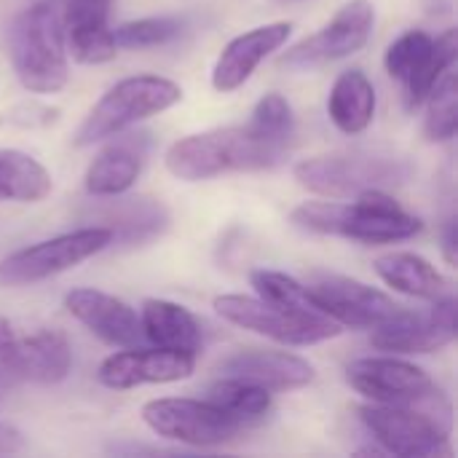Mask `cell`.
I'll use <instances>...</instances> for the list:
<instances>
[{
	"label": "cell",
	"instance_id": "cell-1",
	"mask_svg": "<svg viewBox=\"0 0 458 458\" xmlns=\"http://www.w3.org/2000/svg\"><path fill=\"white\" fill-rule=\"evenodd\" d=\"M293 223L322 236H341L362 244H394L421 233L424 223L405 212L386 191H365L352 201L325 199L293 209Z\"/></svg>",
	"mask_w": 458,
	"mask_h": 458
},
{
	"label": "cell",
	"instance_id": "cell-2",
	"mask_svg": "<svg viewBox=\"0 0 458 458\" xmlns=\"http://www.w3.org/2000/svg\"><path fill=\"white\" fill-rule=\"evenodd\" d=\"M287 148L255 137L247 126L188 134L164 156L166 169L185 182L215 180L231 172H266L284 161Z\"/></svg>",
	"mask_w": 458,
	"mask_h": 458
},
{
	"label": "cell",
	"instance_id": "cell-3",
	"mask_svg": "<svg viewBox=\"0 0 458 458\" xmlns=\"http://www.w3.org/2000/svg\"><path fill=\"white\" fill-rule=\"evenodd\" d=\"M8 59L30 94H56L67 86V48L56 3L40 0L13 16L8 27Z\"/></svg>",
	"mask_w": 458,
	"mask_h": 458
},
{
	"label": "cell",
	"instance_id": "cell-4",
	"mask_svg": "<svg viewBox=\"0 0 458 458\" xmlns=\"http://www.w3.org/2000/svg\"><path fill=\"white\" fill-rule=\"evenodd\" d=\"M182 99V89L164 75H131L110 86L99 102L89 110L78 131L72 134L75 148H91L126 129L161 115Z\"/></svg>",
	"mask_w": 458,
	"mask_h": 458
},
{
	"label": "cell",
	"instance_id": "cell-5",
	"mask_svg": "<svg viewBox=\"0 0 458 458\" xmlns=\"http://www.w3.org/2000/svg\"><path fill=\"white\" fill-rule=\"evenodd\" d=\"M293 177L298 185L322 199H354L365 191H386L411 177V164L378 153H333L314 156L295 164Z\"/></svg>",
	"mask_w": 458,
	"mask_h": 458
},
{
	"label": "cell",
	"instance_id": "cell-6",
	"mask_svg": "<svg viewBox=\"0 0 458 458\" xmlns=\"http://www.w3.org/2000/svg\"><path fill=\"white\" fill-rule=\"evenodd\" d=\"M110 244H113V233L105 225H89L30 244L0 260V287L38 284L43 279H51L56 274H64L86 263L89 258L99 255Z\"/></svg>",
	"mask_w": 458,
	"mask_h": 458
},
{
	"label": "cell",
	"instance_id": "cell-7",
	"mask_svg": "<svg viewBox=\"0 0 458 458\" xmlns=\"http://www.w3.org/2000/svg\"><path fill=\"white\" fill-rule=\"evenodd\" d=\"M145 427L172 443L193 445V448H215L233 443L247 424L228 416L209 400L191 397H161L142 405Z\"/></svg>",
	"mask_w": 458,
	"mask_h": 458
},
{
	"label": "cell",
	"instance_id": "cell-8",
	"mask_svg": "<svg viewBox=\"0 0 458 458\" xmlns=\"http://www.w3.org/2000/svg\"><path fill=\"white\" fill-rule=\"evenodd\" d=\"M215 311L250 333H258L263 338H271L282 346H314L330 338H338L344 327L330 319H306L298 314H290L263 298L250 295H217Z\"/></svg>",
	"mask_w": 458,
	"mask_h": 458
},
{
	"label": "cell",
	"instance_id": "cell-9",
	"mask_svg": "<svg viewBox=\"0 0 458 458\" xmlns=\"http://www.w3.org/2000/svg\"><path fill=\"white\" fill-rule=\"evenodd\" d=\"M365 429L373 435L378 448L389 456L400 458H437L451 456L448 437L443 427L419 413L411 405H384L368 403L360 408Z\"/></svg>",
	"mask_w": 458,
	"mask_h": 458
},
{
	"label": "cell",
	"instance_id": "cell-10",
	"mask_svg": "<svg viewBox=\"0 0 458 458\" xmlns=\"http://www.w3.org/2000/svg\"><path fill=\"white\" fill-rule=\"evenodd\" d=\"M373 24H376L373 5L368 0H352L319 32L309 35L306 40L295 43L290 51H284L279 56V67L303 72V70H314L327 62L352 56L360 48H365V43L370 40Z\"/></svg>",
	"mask_w": 458,
	"mask_h": 458
},
{
	"label": "cell",
	"instance_id": "cell-11",
	"mask_svg": "<svg viewBox=\"0 0 458 458\" xmlns=\"http://www.w3.org/2000/svg\"><path fill=\"white\" fill-rule=\"evenodd\" d=\"M456 341V298H435L424 311H408L405 306L370 330V344L386 354H435Z\"/></svg>",
	"mask_w": 458,
	"mask_h": 458
},
{
	"label": "cell",
	"instance_id": "cell-12",
	"mask_svg": "<svg viewBox=\"0 0 458 458\" xmlns=\"http://www.w3.org/2000/svg\"><path fill=\"white\" fill-rule=\"evenodd\" d=\"M306 287L333 322L352 330H373L403 309L386 293L341 274H317Z\"/></svg>",
	"mask_w": 458,
	"mask_h": 458
},
{
	"label": "cell",
	"instance_id": "cell-13",
	"mask_svg": "<svg viewBox=\"0 0 458 458\" xmlns=\"http://www.w3.org/2000/svg\"><path fill=\"white\" fill-rule=\"evenodd\" d=\"M196 370V354L174 352V349H137L129 346L123 352L110 354L99 370L97 381L107 389L126 392L145 384H177L191 378Z\"/></svg>",
	"mask_w": 458,
	"mask_h": 458
},
{
	"label": "cell",
	"instance_id": "cell-14",
	"mask_svg": "<svg viewBox=\"0 0 458 458\" xmlns=\"http://www.w3.org/2000/svg\"><path fill=\"white\" fill-rule=\"evenodd\" d=\"M346 381L357 394L384 405H405L435 384L424 368L405 362L394 354L365 357L352 362L346 368Z\"/></svg>",
	"mask_w": 458,
	"mask_h": 458
},
{
	"label": "cell",
	"instance_id": "cell-15",
	"mask_svg": "<svg viewBox=\"0 0 458 458\" xmlns=\"http://www.w3.org/2000/svg\"><path fill=\"white\" fill-rule=\"evenodd\" d=\"M64 309L94 338L113 349H129L142 341L140 314L115 295L94 287H75L64 295Z\"/></svg>",
	"mask_w": 458,
	"mask_h": 458
},
{
	"label": "cell",
	"instance_id": "cell-16",
	"mask_svg": "<svg viewBox=\"0 0 458 458\" xmlns=\"http://www.w3.org/2000/svg\"><path fill=\"white\" fill-rule=\"evenodd\" d=\"M290 35H293L290 21H271L236 35L233 40L225 43V48L220 51L212 67V86L220 94H231L242 89L260 67V62H266L274 51H279L290 40Z\"/></svg>",
	"mask_w": 458,
	"mask_h": 458
},
{
	"label": "cell",
	"instance_id": "cell-17",
	"mask_svg": "<svg viewBox=\"0 0 458 458\" xmlns=\"http://www.w3.org/2000/svg\"><path fill=\"white\" fill-rule=\"evenodd\" d=\"M223 376L250 381L255 386L274 392H295L314 381V368L298 354L274 349H239L228 354L220 368Z\"/></svg>",
	"mask_w": 458,
	"mask_h": 458
},
{
	"label": "cell",
	"instance_id": "cell-18",
	"mask_svg": "<svg viewBox=\"0 0 458 458\" xmlns=\"http://www.w3.org/2000/svg\"><path fill=\"white\" fill-rule=\"evenodd\" d=\"M110 201L105 207H97V217L110 228L113 244L123 247H140L153 239H158L169 228V212L164 204L153 199H121L107 196Z\"/></svg>",
	"mask_w": 458,
	"mask_h": 458
},
{
	"label": "cell",
	"instance_id": "cell-19",
	"mask_svg": "<svg viewBox=\"0 0 458 458\" xmlns=\"http://www.w3.org/2000/svg\"><path fill=\"white\" fill-rule=\"evenodd\" d=\"M72 352L59 330H35L16 341V376L19 381L54 386L70 376Z\"/></svg>",
	"mask_w": 458,
	"mask_h": 458
},
{
	"label": "cell",
	"instance_id": "cell-20",
	"mask_svg": "<svg viewBox=\"0 0 458 458\" xmlns=\"http://www.w3.org/2000/svg\"><path fill=\"white\" fill-rule=\"evenodd\" d=\"M140 327H142V338L158 349L199 354L204 344L199 319L185 306L172 301L148 298L140 309Z\"/></svg>",
	"mask_w": 458,
	"mask_h": 458
},
{
	"label": "cell",
	"instance_id": "cell-21",
	"mask_svg": "<svg viewBox=\"0 0 458 458\" xmlns=\"http://www.w3.org/2000/svg\"><path fill=\"white\" fill-rule=\"evenodd\" d=\"M376 86L362 70H344L330 94H327V115L333 126L344 134H362L376 118Z\"/></svg>",
	"mask_w": 458,
	"mask_h": 458
},
{
	"label": "cell",
	"instance_id": "cell-22",
	"mask_svg": "<svg viewBox=\"0 0 458 458\" xmlns=\"http://www.w3.org/2000/svg\"><path fill=\"white\" fill-rule=\"evenodd\" d=\"M107 145L94 156L83 174L86 193L94 199H107V196H123L126 191L134 188L140 172H142V153L137 150L134 142L123 140H105Z\"/></svg>",
	"mask_w": 458,
	"mask_h": 458
},
{
	"label": "cell",
	"instance_id": "cell-23",
	"mask_svg": "<svg viewBox=\"0 0 458 458\" xmlns=\"http://www.w3.org/2000/svg\"><path fill=\"white\" fill-rule=\"evenodd\" d=\"M386 287L419 301H435L448 293V279L416 252H386L373 263Z\"/></svg>",
	"mask_w": 458,
	"mask_h": 458
},
{
	"label": "cell",
	"instance_id": "cell-24",
	"mask_svg": "<svg viewBox=\"0 0 458 458\" xmlns=\"http://www.w3.org/2000/svg\"><path fill=\"white\" fill-rule=\"evenodd\" d=\"M54 188L48 169L24 150L0 148V201L38 204Z\"/></svg>",
	"mask_w": 458,
	"mask_h": 458
},
{
	"label": "cell",
	"instance_id": "cell-25",
	"mask_svg": "<svg viewBox=\"0 0 458 458\" xmlns=\"http://www.w3.org/2000/svg\"><path fill=\"white\" fill-rule=\"evenodd\" d=\"M250 282H252L258 298H263V301H268V303H274L290 314H298L306 319H330L325 314V309L317 303V298L311 295V290L306 284H301L298 279L282 274V271L258 268L250 274Z\"/></svg>",
	"mask_w": 458,
	"mask_h": 458
},
{
	"label": "cell",
	"instance_id": "cell-26",
	"mask_svg": "<svg viewBox=\"0 0 458 458\" xmlns=\"http://www.w3.org/2000/svg\"><path fill=\"white\" fill-rule=\"evenodd\" d=\"M207 400L212 405H217L220 411H225L228 416L239 419L242 424L263 419L274 403L268 389L255 386L242 378H233V376H223L220 381H215L207 392Z\"/></svg>",
	"mask_w": 458,
	"mask_h": 458
},
{
	"label": "cell",
	"instance_id": "cell-27",
	"mask_svg": "<svg viewBox=\"0 0 458 458\" xmlns=\"http://www.w3.org/2000/svg\"><path fill=\"white\" fill-rule=\"evenodd\" d=\"M458 59V30H445L443 35L435 38L432 43V51H429V59L424 62V67L408 81L403 83V94H405V107L408 110H416L424 105V99L429 97V91L437 86V81L454 70Z\"/></svg>",
	"mask_w": 458,
	"mask_h": 458
},
{
	"label": "cell",
	"instance_id": "cell-28",
	"mask_svg": "<svg viewBox=\"0 0 458 458\" xmlns=\"http://www.w3.org/2000/svg\"><path fill=\"white\" fill-rule=\"evenodd\" d=\"M424 105V137L429 142H451L458 131V81L454 70H448L437 81Z\"/></svg>",
	"mask_w": 458,
	"mask_h": 458
},
{
	"label": "cell",
	"instance_id": "cell-29",
	"mask_svg": "<svg viewBox=\"0 0 458 458\" xmlns=\"http://www.w3.org/2000/svg\"><path fill=\"white\" fill-rule=\"evenodd\" d=\"M247 129L266 142L290 148V140L295 134V115H293L290 102L276 91L266 94L263 99H258V105L247 121Z\"/></svg>",
	"mask_w": 458,
	"mask_h": 458
},
{
	"label": "cell",
	"instance_id": "cell-30",
	"mask_svg": "<svg viewBox=\"0 0 458 458\" xmlns=\"http://www.w3.org/2000/svg\"><path fill=\"white\" fill-rule=\"evenodd\" d=\"M432 43H435V38L429 32H424V30H408V32H403L386 48V56H384L386 72L394 81L408 83L424 67V62L429 59Z\"/></svg>",
	"mask_w": 458,
	"mask_h": 458
},
{
	"label": "cell",
	"instance_id": "cell-31",
	"mask_svg": "<svg viewBox=\"0 0 458 458\" xmlns=\"http://www.w3.org/2000/svg\"><path fill=\"white\" fill-rule=\"evenodd\" d=\"M180 19L174 16H148V19H134V21H123L121 27L113 30L115 46L129 48V51H140V48H153V46H164L172 38L180 35Z\"/></svg>",
	"mask_w": 458,
	"mask_h": 458
},
{
	"label": "cell",
	"instance_id": "cell-32",
	"mask_svg": "<svg viewBox=\"0 0 458 458\" xmlns=\"http://www.w3.org/2000/svg\"><path fill=\"white\" fill-rule=\"evenodd\" d=\"M64 48L81 64H105L118 56V46L113 38V27H91L64 35Z\"/></svg>",
	"mask_w": 458,
	"mask_h": 458
},
{
	"label": "cell",
	"instance_id": "cell-33",
	"mask_svg": "<svg viewBox=\"0 0 458 458\" xmlns=\"http://www.w3.org/2000/svg\"><path fill=\"white\" fill-rule=\"evenodd\" d=\"M113 0H62L59 5V21L62 32H78L91 27H105L110 19Z\"/></svg>",
	"mask_w": 458,
	"mask_h": 458
},
{
	"label": "cell",
	"instance_id": "cell-34",
	"mask_svg": "<svg viewBox=\"0 0 458 458\" xmlns=\"http://www.w3.org/2000/svg\"><path fill=\"white\" fill-rule=\"evenodd\" d=\"M16 341L19 335L13 333L11 322L0 317V386L19 384L16 376Z\"/></svg>",
	"mask_w": 458,
	"mask_h": 458
},
{
	"label": "cell",
	"instance_id": "cell-35",
	"mask_svg": "<svg viewBox=\"0 0 458 458\" xmlns=\"http://www.w3.org/2000/svg\"><path fill=\"white\" fill-rule=\"evenodd\" d=\"M440 250H443V258H445V263H448V266H456L458 263V223H456V217H451V220L443 225V244H440Z\"/></svg>",
	"mask_w": 458,
	"mask_h": 458
},
{
	"label": "cell",
	"instance_id": "cell-36",
	"mask_svg": "<svg viewBox=\"0 0 458 458\" xmlns=\"http://www.w3.org/2000/svg\"><path fill=\"white\" fill-rule=\"evenodd\" d=\"M21 448V435L8 427V424H0V456L5 454H16Z\"/></svg>",
	"mask_w": 458,
	"mask_h": 458
}]
</instances>
